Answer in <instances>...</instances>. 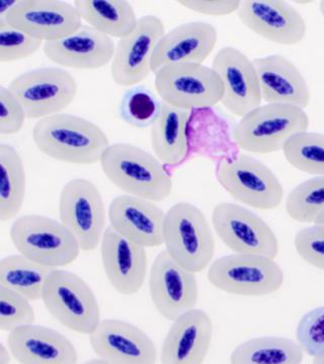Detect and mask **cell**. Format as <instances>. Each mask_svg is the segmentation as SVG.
<instances>
[{
	"label": "cell",
	"mask_w": 324,
	"mask_h": 364,
	"mask_svg": "<svg viewBox=\"0 0 324 364\" xmlns=\"http://www.w3.org/2000/svg\"><path fill=\"white\" fill-rule=\"evenodd\" d=\"M33 141L45 156L73 165L100 163L110 146L97 124L64 112L39 119L33 129Z\"/></svg>",
	"instance_id": "1"
},
{
	"label": "cell",
	"mask_w": 324,
	"mask_h": 364,
	"mask_svg": "<svg viewBox=\"0 0 324 364\" xmlns=\"http://www.w3.org/2000/svg\"><path fill=\"white\" fill-rule=\"evenodd\" d=\"M100 164L105 176L126 195L155 203L172 195L174 182L163 163L133 144H110Z\"/></svg>",
	"instance_id": "2"
},
{
	"label": "cell",
	"mask_w": 324,
	"mask_h": 364,
	"mask_svg": "<svg viewBox=\"0 0 324 364\" xmlns=\"http://www.w3.org/2000/svg\"><path fill=\"white\" fill-rule=\"evenodd\" d=\"M310 119L296 105L265 104L240 119L234 127V140L251 154H271L283 150L296 134L308 131Z\"/></svg>",
	"instance_id": "3"
},
{
	"label": "cell",
	"mask_w": 324,
	"mask_h": 364,
	"mask_svg": "<svg viewBox=\"0 0 324 364\" xmlns=\"http://www.w3.org/2000/svg\"><path fill=\"white\" fill-rule=\"evenodd\" d=\"M164 250L187 269L199 273L210 267L215 238L207 218L191 203H177L165 213Z\"/></svg>",
	"instance_id": "4"
},
{
	"label": "cell",
	"mask_w": 324,
	"mask_h": 364,
	"mask_svg": "<svg viewBox=\"0 0 324 364\" xmlns=\"http://www.w3.org/2000/svg\"><path fill=\"white\" fill-rule=\"evenodd\" d=\"M9 237L19 254L53 269L78 259L81 249L61 222L42 215L16 218Z\"/></svg>",
	"instance_id": "5"
},
{
	"label": "cell",
	"mask_w": 324,
	"mask_h": 364,
	"mask_svg": "<svg viewBox=\"0 0 324 364\" xmlns=\"http://www.w3.org/2000/svg\"><path fill=\"white\" fill-rule=\"evenodd\" d=\"M42 301L55 320L78 334L90 336L102 322L97 296L75 273L53 270L46 282Z\"/></svg>",
	"instance_id": "6"
},
{
	"label": "cell",
	"mask_w": 324,
	"mask_h": 364,
	"mask_svg": "<svg viewBox=\"0 0 324 364\" xmlns=\"http://www.w3.org/2000/svg\"><path fill=\"white\" fill-rule=\"evenodd\" d=\"M207 279L211 286L226 294L265 296L280 291L285 275L273 258L231 254L211 263Z\"/></svg>",
	"instance_id": "7"
},
{
	"label": "cell",
	"mask_w": 324,
	"mask_h": 364,
	"mask_svg": "<svg viewBox=\"0 0 324 364\" xmlns=\"http://www.w3.org/2000/svg\"><path fill=\"white\" fill-rule=\"evenodd\" d=\"M216 177L236 202L254 210H275L284 198V188L272 169L249 155L221 160Z\"/></svg>",
	"instance_id": "8"
},
{
	"label": "cell",
	"mask_w": 324,
	"mask_h": 364,
	"mask_svg": "<svg viewBox=\"0 0 324 364\" xmlns=\"http://www.w3.org/2000/svg\"><path fill=\"white\" fill-rule=\"evenodd\" d=\"M155 86L162 102L188 112L215 107L224 95L219 75L204 64L163 67L155 73Z\"/></svg>",
	"instance_id": "9"
},
{
	"label": "cell",
	"mask_w": 324,
	"mask_h": 364,
	"mask_svg": "<svg viewBox=\"0 0 324 364\" xmlns=\"http://www.w3.org/2000/svg\"><path fill=\"white\" fill-rule=\"evenodd\" d=\"M9 90L20 100L26 117L42 119L61 114L75 100L76 79L60 67H43L23 72L11 80Z\"/></svg>",
	"instance_id": "10"
},
{
	"label": "cell",
	"mask_w": 324,
	"mask_h": 364,
	"mask_svg": "<svg viewBox=\"0 0 324 364\" xmlns=\"http://www.w3.org/2000/svg\"><path fill=\"white\" fill-rule=\"evenodd\" d=\"M60 222L78 241L81 251L95 250L104 237L107 213L102 193L93 181L73 178L59 196Z\"/></svg>",
	"instance_id": "11"
},
{
	"label": "cell",
	"mask_w": 324,
	"mask_h": 364,
	"mask_svg": "<svg viewBox=\"0 0 324 364\" xmlns=\"http://www.w3.org/2000/svg\"><path fill=\"white\" fill-rule=\"evenodd\" d=\"M212 226L222 243L234 254L273 259L279 255V239L270 225L239 203H217L213 208Z\"/></svg>",
	"instance_id": "12"
},
{
	"label": "cell",
	"mask_w": 324,
	"mask_h": 364,
	"mask_svg": "<svg viewBox=\"0 0 324 364\" xmlns=\"http://www.w3.org/2000/svg\"><path fill=\"white\" fill-rule=\"evenodd\" d=\"M196 274L165 250L156 256L150 268V293L153 306L162 318L174 322L197 309L199 284Z\"/></svg>",
	"instance_id": "13"
},
{
	"label": "cell",
	"mask_w": 324,
	"mask_h": 364,
	"mask_svg": "<svg viewBox=\"0 0 324 364\" xmlns=\"http://www.w3.org/2000/svg\"><path fill=\"white\" fill-rule=\"evenodd\" d=\"M165 33L164 23L158 16L148 14L139 18L135 30L117 41L110 63L113 81L130 87L150 77L156 47Z\"/></svg>",
	"instance_id": "14"
},
{
	"label": "cell",
	"mask_w": 324,
	"mask_h": 364,
	"mask_svg": "<svg viewBox=\"0 0 324 364\" xmlns=\"http://www.w3.org/2000/svg\"><path fill=\"white\" fill-rule=\"evenodd\" d=\"M0 21L43 43L62 39L83 25L75 6L62 0H16Z\"/></svg>",
	"instance_id": "15"
},
{
	"label": "cell",
	"mask_w": 324,
	"mask_h": 364,
	"mask_svg": "<svg viewBox=\"0 0 324 364\" xmlns=\"http://www.w3.org/2000/svg\"><path fill=\"white\" fill-rule=\"evenodd\" d=\"M237 16L249 31L275 44L298 45L306 37L303 16L284 0H244Z\"/></svg>",
	"instance_id": "16"
},
{
	"label": "cell",
	"mask_w": 324,
	"mask_h": 364,
	"mask_svg": "<svg viewBox=\"0 0 324 364\" xmlns=\"http://www.w3.org/2000/svg\"><path fill=\"white\" fill-rule=\"evenodd\" d=\"M212 68L222 81L221 104L240 119L261 105V86L253 60L234 47H223L216 53Z\"/></svg>",
	"instance_id": "17"
},
{
	"label": "cell",
	"mask_w": 324,
	"mask_h": 364,
	"mask_svg": "<svg viewBox=\"0 0 324 364\" xmlns=\"http://www.w3.org/2000/svg\"><path fill=\"white\" fill-rule=\"evenodd\" d=\"M91 348L108 364H156L157 348L147 333L116 318L102 320L90 335Z\"/></svg>",
	"instance_id": "18"
},
{
	"label": "cell",
	"mask_w": 324,
	"mask_h": 364,
	"mask_svg": "<svg viewBox=\"0 0 324 364\" xmlns=\"http://www.w3.org/2000/svg\"><path fill=\"white\" fill-rule=\"evenodd\" d=\"M100 256L105 277L117 293L133 296L141 291L147 274L146 248L109 226L100 243Z\"/></svg>",
	"instance_id": "19"
},
{
	"label": "cell",
	"mask_w": 324,
	"mask_h": 364,
	"mask_svg": "<svg viewBox=\"0 0 324 364\" xmlns=\"http://www.w3.org/2000/svg\"><path fill=\"white\" fill-rule=\"evenodd\" d=\"M110 227L144 248L163 245L165 213L152 200L122 195L110 203Z\"/></svg>",
	"instance_id": "20"
},
{
	"label": "cell",
	"mask_w": 324,
	"mask_h": 364,
	"mask_svg": "<svg viewBox=\"0 0 324 364\" xmlns=\"http://www.w3.org/2000/svg\"><path fill=\"white\" fill-rule=\"evenodd\" d=\"M43 51L60 67L95 70L112 63L116 44L112 38L83 23L62 39L44 43Z\"/></svg>",
	"instance_id": "21"
},
{
	"label": "cell",
	"mask_w": 324,
	"mask_h": 364,
	"mask_svg": "<svg viewBox=\"0 0 324 364\" xmlns=\"http://www.w3.org/2000/svg\"><path fill=\"white\" fill-rule=\"evenodd\" d=\"M214 326L205 311L194 309L177 318L163 340L162 364H203L212 344Z\"/></svg>",
	"instance_id": "22"
},
{
	"label": "cell",
	"mask_w": 324,
	"mask_h": 364,
	"mask_svg": "<svg viewBox=\"0 0 324 364\" xmlns=\"http://www.w3.org/2000/svg\"><path fill=\"white\" fill-rule=\"evenodd\" d=\"M218 33L206 21H189L164 33L153 56V73L170 65L203 64L214 51Z\"/></svg>",
	"instance_id": "23"
},
{
	"label": "cell",
	"mask_w": 324,
	"mask_h": 364,
	"mask_svg": "<svg viewBox=\"0 0 324 364\" xmlns=\"http://www.w3.org/2000/svg\"><path fill=\"white\" fill-rule=\"evenodd\" d=\"M7 346L20 364H78L70 340L51 328L28 325L9 333Z\"/></svg>",
	"instance_id": "24"
},
{
	"label": "cell",
	"mask_w": 324,
	"mask_h": 364,
	"mask_svg": "<svg viewBox=\"0 0 324 364\" xmlns=\"http://www.w3.org/2000/svg\"><path fill=\"white\" fill-rule=\"evenodd\" d=\"M258 73L261 97L266 104H285L306 109L311 91L298 67L280 54L253 60Z\"/></svg>",
	"instance_id": "25"
},
{
	"label": "cell",
	"mask_w": 324,
	"mask_h": 364,
	"mask_svg": "<svg viewBox=\"0 0 324 364\" xmlns=\"http://www.w3.org/2000/svg\"><path fill=\"white\" fill-rule=\"evenodd\" d=\"M189 112L162 102V112L151 127L155 156L163 164L177 165L188 152Z\"/></svg>",
	"instance_id": "26"
},
{
	"label": "cell",
	"mask_w": 324,
	"mask_h": 364,
	"mask_svg": "<svg viewBox=\"0 0 324 364\" xmlns=\"http://www.w3.org/2000/svg\"><path fill=\"white\" fill-rule=\"evenodd\" d=\"M73 4L86 25L112 39L130 35L140 18L126 0H76Z\"/></svg>",
	"instance_id": "27"
},
{
	"label": "cell",
	"mask_w": 324,
	"mask_h": 364,
	"mask_svg": "<svg viewBox=\"0 0 324 364\" xmlns=\"http://www.w3.org/2000/svg\"><path fill=\"white\" fill-rule=\"evenodd\" d=\"M304 352L294 340L258 337L242 342L230 355V364H302Z\"/></svg>",
	"instance_id": "28"
},
{
	"label": "cell",
	"mask_w": 324,
	"mask_h": 364,
	"mask_svg": "<svg viewBox=\"0 0 324 364\" xmlns=\"http://www.w3.org/2000/svg\"><path fill=\"white\" fill-rule=\"evenodd\" d=\"M0 220L9 222L20 214L26 193L25 163L9 144L0 145Z\"/></svg>",
	"instance_id": "29"
},
{
	"label": "cell",
	"mask_w": 324,
	"mask_h": 364,
	"mask_svg": "<svg viewBox=\"0 0 324 364\" xmlns=\"http://www.w3.org/2000/svg\"><path fill=\"white\" fill-rule=\"evenodd\" d=\"M53 270L21 254L7 256L0 261V287L30 301H37L42 299L46 282Z\"/></svg>",
	"instance_id": "30"
},
{
	"label": "cell",
	"mask_w": 324,
	"mask_h": 364,
	"mask_svg": "<svg viewBox=\"0 0 324 364\" xmlns=\"http://www.w3.org/2000/svg\"><path fill=\"white\" fill-rule=\"evenodd\" d=\"M282 151L286 161L295 169L310 176H324V134L308 131L296 134Z\"/></svg>",
	"instance_id": "31"
},
{
	"label": "cell",
	"mask_w": 324,
	"mask_h": 364,
	"mask_svg": "<svg viewBox=\"0 0 324 364\" xmlns=\"http://www.w3.org/2000/svg\"><path fill=\"white\" fill-rule=\"evenodd\" d=\"M285 208L293 221L315 224L324 212V176L312 177L293 188Z\"/></svg>",
	"instance_id": "32"
},
{
	"label": "cell",
	"mask_w": 324,
	"mask_h": 364,
	"mask_svg": "<svg viewBox=\"0 0 324 364\" xmlns=\"http://www.w3.org/2000/svg\"><path fill=\"white\" fill-rule=\"evenodd\" d=\"M162 102L145 86H133L124 93L119 114L132 128H151L162 112Z\"/></svg>",
	"instance_id": "33"
},
{
	"label": "cell",
	"mask_w": 324,
	"mask_h": 364,
	"mask_svg": "<svg viewBox=\"0 0 324 364\" xmlns=\"http://www.w3.org/2000/svg\"><path fill=\"white\" fill-rule=\"evenodd\" d=\"M43 46L42 41L35 39L6 21H0V62L2 64L30 58Z\"/></svg>",
	"instance_id": "34"
},
{
	"label": "cell",
	"mask_w": 324,
	"mask_h": 364,
	"mask_svg": "<svg viewBox=\"0 0 324 364\" xmlns=\"http://www.w3.org/2000/svg\"><path fill=\"white\" fill-rule=\"evenodd\" d=\"M31 303L21 294L0 287V330L9 333L35 324L36 314Z\"/></svg>",
	"instance_id": "35"
},
{
	"label": "cell",
	"mask_w": 324,
	"mask_h": 364,
	"mask_svg": "<svg viewBox=\"0 0 324 364\" xmlns=\"http://www.w3.org/2000/svg\"><path fill=\"white\" fill-rule=\"evenodd\" d=\"M296 342L305 354L315 358L324 353V306H318L300 318Z\"/></svg>",
	"instance_id": "36"
},
{
	"label": "cell",
	"mask_w": 324,
	"mask_h": 364,
	"mask_svg": "<svg viewBox=\"0 0 324 364\" xmlns=\"http://www.w3.org/2000/svg\"><path fill=\"white\" fill-rule=\"evenodd\" d=\"M297 254L311 267L324 272V226L314 224L297 232L294 237Z\"/></svg>",
	"instance_id": "37"
},
{
	"label": "cell",
	"mask_w": 324,
	"mask_h": 364,
	"mask_svg": "<svg viewBox=\"0 0 324 364\" xmlns=\"http://www.w3.org/2000/svg\"><path fill=\"white\" fill-rule=\"evenodd\" d=\"M0 134L9 136L20 133L28 117L20 100L4 85L0 86Z\"/></svg>",
	"instance_id": "38"
},
{
	"label": "cell",
	"mask_w": 324,
	"mask_h": 364,
	"mask_svg": "<svg viewBox=\"0 0 324 364\" xmlns=\"http://www.w3.org/2000/svg\"><path fill=\"white\" fill-rule=\"evenodd\" d=\"M177 4L194 13L210 16H227L239 11L240 0H181Z\"/></svg>",
	"instance_id": "39"
},
{
	"label": "cell",
	"mask_w": 324,
	"mask_h": 364,
	"mask_svg": "<svg viewBox=\"0 0 324 364\" xmlns=\"http://www.w3.org/2000/svg\"><path fill=\"white\" fill-rule=\"evenodd\" d=\"M13 354L9 350V346H6L4 343L0 344V364L11 363Z\"/></svg>",
	"instance_id": "40"
},
{
	"label": "cell",
	"mask_w": 324,
	"mask_h": 364,
	"mask_svg": "<svg viewBox=\"0 0 324 364\" xmlns=\"http://www.w3.org/2000/svg\"><path fill=\"white\" fill-rule=\"evenodd\" d=\"M312 364H324V353L320 354V355L315 356V358H313V361H312Z\"/></svg>",
	"instance_id": "41"
},
{
	"label": "cell",
	"mask_w": 324,
	"mask_h": 364,
	"mask_svg": "<svg viewBox=\"0 0 324 364\" xmlns=\"http://www.w3.org/2000/svg\"><path fill=\"white\" fill-rule=\"evenodd\" d=\"M83 364H108V363H105V361L102 360V359L95 358V359H91V360L86 361V363H83Z\"/></svg>",
	"instance_id": "42"
},
{
	"label": "cell",
	"mask_w": 324,
	"mask_h": 364,
	"mask_svg": "<svg viewBox=\"0 0 324 364\" xmlns=\"http://www.w3.org/2000/svg\"><path fill=\"white\" fill-rule=\"evenodd\" d=\"M319 13H320L321 16H323V18H324V0L319 2Z\"/></svg>",
	"instance_id": "43"
},
{
	"label": "cell",
	"mask_w": 324,
	"mask_h": 364,
	"mask_svg": "<svg viewBox=\"0 0 324 364\" xmlns=\"http://www.w3.org/2000/svg\"><path fill=\"white\" fill-rule=\"evenodd\" d=\"M315 224L323 225L324 226V212L323 213V214L319 215L318 221H316Z\"/></svg>",
	"instance_id": "44"
}]
</instances>
